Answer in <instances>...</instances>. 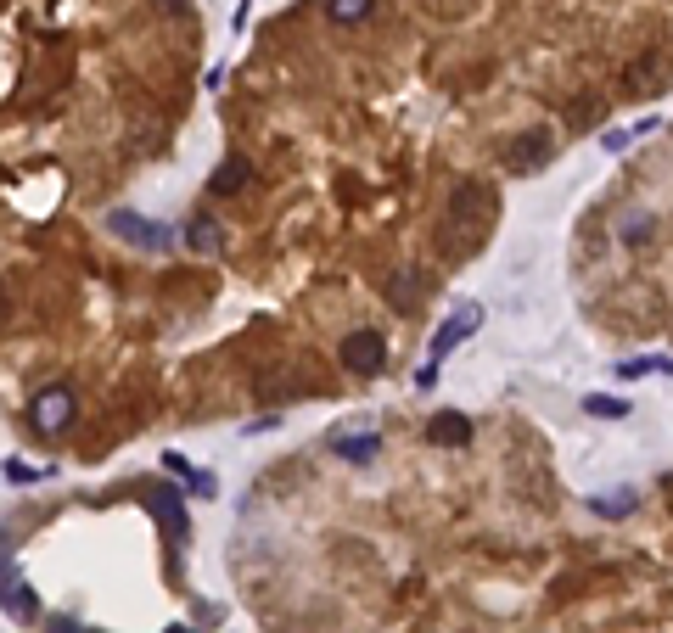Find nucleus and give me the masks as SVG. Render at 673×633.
<instances>
[{"instance_id":"nucleus-14","label":"nucleus","mask_w":673,"mask_h":633,"mask_svg":"<svg viewBox=\"0 0 673 633\" xmlns=\"http://www.w3.org/2000/svg\"><path fill=\"white\" fill-rule=\"evenodd\" d=\"M584 415H595V421H623V415H629V398L589 393V398H584Z\"/></svg>"},{"instance_id":"nucleus-3","label":"nucleus","mask_w":673,"mask_h":633,"mask_svg":"<svg viewBox=\"0 0 673 633\" xmlns=\"http://www.w3.org/2000/svg\"><path fill=\"white\" fill-rule=\"evenodd\" d=\"M477 325H483V309H477V303H460V309L449 314V320L438 325V331H432V342H427V359H449V353H455L460 342L472 337Z\"/></svg>"},{"instance_id":"nucleus-13","label":"nucleus","mask_w":673,"mask_h":633,"mask_svg":"<svg viewBox=\"0 0 673 633\" xmlns=\"http://www.w3.org/2000/svg\"><path fill=\"white\" fill-rule=\"evenodd\" d=\"M651 236H657V219H651V213H629V219H623V230H617V241H623V247H645Z\"/></svg>"},{"instance_id":"nucleus-21","label":"nucleus","mask_w":673,"mask_h":633,"mask_svg":"<svg viewBox=\"0 0 673 633\" xmlns=\"http://www.w3.org/2000/svg\"><path fill=\"white\" fill-rule=\"evenodd\" d=\"M51 633H85V628H79V622H68V617H57V622H51Z\"/></svg>"},{"instance_id":"nucleus-7","label":"nucleus","mask_w":673,"mask_h":633,"mask_svg":"<svg viewBox=\"0 0 673 633\" xmlns=\"http://www.w3.org/2000/svg\"><path fill=\"white\" fill-rule=\"evenodd\" d=\"M34 611H40V600H34V589L17 577V566L6 561V617H17V622H29Z\"/></svg>"},{"instance_id":"nucleus-5","label":"nucleus","mask_w":673,"mask_h":633,"mask_svg":"<svg viewBox=\"0 0 673 633\" xmlns=\"http://www.w3.org/2000/svg\"><path fill=\"white\" fill-rule=\"evenodd\" d=\"M152 510H158V521H163V533H169V544H174V549H186L191 521H186V505H180V488H169V482H163V488L152 493Z\"/></svg>"},{"instance_id":"nucleus-8","label":"nucleus","mask_w":673,"mask_h":633,"mask_svg":"<svg viewBox=\"0 0 673 633\" xmlns=\"http://www.w3.org/2000/svg\"><path fill=\"white\" fill-rule=\"evenodd\" d=\"M545 157H550V135H545V129H533L522 146H511V157H505V163H511L516 174H533L539 163H545Z\"/></svg>"},{"instance_id":"nucleus-19","label":"nucleus","mask_w":673,"mask_h":633,"mask_svg":"<svg viewBox=\"0 0 673 633\" xmlns=\"http://www.w3.org/2000/svg\"><path fill=\"white\" fill-rule=\"evenodd\" d=\"M6 477H12V482H34L40 471H34V465H23V460H6Z\"/></svg>"},{"instance_id":"nucleus-23","label":"nucleus","mask_w":673,"mask_h":633,"mask_svg":"<svg viewBox=\"0 0 673 633\" xmlns=\"http://www.w3.org/2000/svg\"><path fill=\"white\" fill-rule=\"evenodd\" d=\"M169 633H197V628H169Z\"/></svg>"},{"instance_id":"nucleus-11","label":"nucleus","mask_w":673,"mask_h":633,"mask_svg":"<svg viewBox=\"0 0 673 633\" xmlns=\"http://www.w3.org/2000/svg\"><path fill=\"white\" fill-rule=\"evenodd\" d=\"M242 180H253V169H247L242 157H230V163H219V169H214V180H208V185H214L219 197H230V191H242Z\"/></svg>"},{"instance_id":"nucleus-9","label":"nucleus","mask_w":673,"mask_h":633,"mask_svg":"<svg viewBox=\"0 0 673 633\" xmlns=\"http://www.w3.org/2000/svg\"><path fill=\"white\" fill-rule=\"evenodd\" d=\"M376 449H382V432H354V437H337V443H331V454H337V460H348V465L376 460Z\"/></svg>"},{"instance_id":"nucleus-6","label":"nucleus","mask_w":673,"mask_h":633,"mask_svg":"<svg viewBox=\"0 0 673 633\" xmlns=\"http://www.w3.org/2000/svg\"><path fill=\"white\" fill-rule=\"evenodd\" d=\"M427 443H438V449H472V421L455 415V409H438L427 421Z\"/></svg>"},{"instance_id":"nucleus-16","label":"nucleus","mask_w":673,"mask_h":633,"mask_svg":"<svg viewBox=\"0 0 673 633\" xmlns=\"http://www.w3.org/2000/svg\"><path fill=\"white\" fill-rule=\"evenodd\" d=\"M387 297H393V303H399V309H410V303H416V269H404L399 281L387 286Z\"/></svg>"},{"instance_id":"nucleus-2","label":"nucleus","mask_w":673,"mask_h":633,"mask_svg":"<svg viewBox=\"0 0 673 633\" xmlns=\"http://www.w3.org/2000/svg\"><path fill=\"white\" fill-rule=\"evenodd\" d=\"M337 359H343L354 376H376V370L387 365V342L382 331H371V325H359V331H348L343 348H337Z\"/></svg>"},{"instance_id":"nucleus-15","label":"nucleus","mask_w":673,"mask_h":633,"mask_svg":"<svg viewBox=\"0 0 673 633\" xmlns=\"http://www.w3.org/2000/svg\"><path fill=\"white\" fill-rule=\"evenodd\" d=\"M371 12H376V0H326L331 23H365Z\"/></svg>"},{"instance_id":"nucleus-22","label":"nucleus","mask_w":673,"mask_h":633,"mask_svg":"<svg viewBox=\"0 0 673 633\" xmlns=\"http://www.w3.org/2000/svg\"><path fill=\"white\" fill-rule=\"evenodd\" d=\"M163 6H174V12H180V6H186V0H163Z\"/></svg>"},{"instance_id":"nucleus-4","label":"nucleus","mask_w":673,"mask_h":633,"mask_svg":"<svg viewBox=\"0 0 673 633\" xmlns=\"http://www.w3.org/2000/svg\"><path fill=\"white\" fill-rule=\"evenodd\" d=\"M107 225H113V236L135 241V247H146V253H163V247H169V230L152 225V219H141V213H129V208L107 213Z\"/></svg>"},{"instance_id":"nucleus-20","label":"nucleus","mask_w":673,"mask_h":633,"mask_svg":"<svg viewBox=\"0 0 673 633\" xmlns=\"http://www.w3.org/2000/svg\"><path fill=\"white\" fill-rule=\"evenodd\" d=\"M416 387H421V393H432V387H438V365H421L416 370Z\"/></svg>"},{"instance_id":"nucleus-12","label":"nucleus","mask_w":673,"mask_h":633,"mask_svg":"<svg viewBox=\"0 0 673 633\" xmlns=\"http://www.w3.org/2000/svg\"><path fill=\"white\" fill-rule=\"evenodd\" d=\"M186 247H191V253H219V230H214L208 213H197V219L186 225Z\"/></svg>"},{"instance_id":"nucleus-17","label":"nucleus","mask_w":673,"mask_h":633,"mask_svg":"<svg viewBox=\"0 0 673 633\" xmlns=\"http://www.w3.org/2000/svg\"><path fill=\"white\" fill-rule=\"evenodd\" d=\"M191 493H202V499H214V493H219V477H214V471H191Z\"/></svg>"},{"instance_id":"nucleus-10","label":"nucleus","mask_w":673,"mask_h":633,"mask_svg":"<svg viewBox=\"0 0 673 633\" xmlns=\"http://www.w3.org/2000/svg\"><path fill=\"white\" fill-rule=\"evenodd\" d=\"M589 510H595V516H606V521L634 516V510H640V493H634V488H617L612 499H589Z\"/></svg>"},{"instance_id":"nucleus-18","label":"nucleus","mask_w":673,"mask_h":633,"mask_svg":"<svg viewBox=\"0 0 673 633\" xmlns=\"http://www.w3.org/2000/svg\"><path fill=\"white\" fill-rule=\"evenodd\" d=\"M634 135H640V129H606V135H601V146H606V152H629V141H634Z\"/></svg>"},{"instance_id":"nucleus-1","label":"nucleus","mask_w":673,"mask_h":633,"mask_svg":"<svg viewBox=\"0 0 673 633\" xmlns=\"http://www.w3.org/2000/svg\"><path fill=\"white\" fill-rule=\"evenodd\" d=\"M73 409H79L73 387H68V381H57V387H45V393H34V404H29V426H34L40 437H57V432H68Z\"/></svg>"}]
</instances>
